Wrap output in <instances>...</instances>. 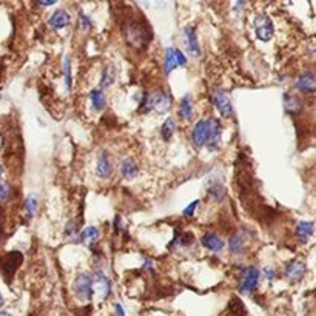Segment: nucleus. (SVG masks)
<instances>
[{
  "label": "nucleus",
  "mask_w": 316,
  "mask_h": 316,
  "mask_svg": "<svg viewBox=\"0 0 316 316\" xmlns=\"http://www.w3.org/2000/svg\"><path fill=\"white\" fill-rule=\"evenodd\" d=\"M122 31L128 46L134 50H142L151 40V31L148 25H143L142 20H127L122 25Z\"/></svg>",
  "instance_id": "nucleus-1"
},
{
  "label": "nucleus",
  "mask_w": 316,
  "mask_h": 316,
  "mask_svg": "<svg viewBox=\"0 0 316 316\" xmlns=\"http://www.w3.org/2000/svg\"><path fill=\"white\" fill-rule=\"evenodd\" d=\"M172 107V97L167 91L162 88L153 91V93H143L139 111L140 113H148V111H156L159 114H164Z\"/></svg>",
  "instance_id": "nucleus-2"
},
{
  "label": "nucleus",
  "mask_w": 316,
  "mask_h": 316,
  "mask_svg": "<svg viewBox=\"0 0 316 316\" xmlns=\"http://www.w3.org/2000/svg\"><path fill=\"white\" fill-rule=\"evenodd\" d=\"M255 239V233L249 228H242L236 233H233L228 239V250L233 255H241L246 250H249L250 244Z\"/></svg>",
  "instance_id": "nucleus-3"
},
{
  "label": "nucleus",
  "mask_w": 316,
  "mask_h": 316,
  "mask_svg": "<svg viewBox=\"0 0 316 316\" xmlns=\"http://www.w3.org/2000/svg\"><path fill=\"white\" fill-rule=\"evenodd\" d=\"M214 117H208V119H201L199 122L194 125L193 131H191V140L196 145L198 148H202L208 143L213 125H214Z\"/></svg>",
  "instance_id": "nucleus-4"
},
{
  "label": "nucleus",
  "mask_w": 316,
  "mask_h": 316,
  "mask_svg": "<svg viewBox=\"0 0 316 316\" xmlns=\"http://www.w3.org/2000/svg\"><path fill=\"white\" fill-rule=\"evenodd\" d=\"M259 278H261V272L258 267H247V269H244V272L241 275V281H239V293L242 295L253 293L259 284Z\"/></svg>",
  "instance_id": "nucleus-5"
},
{
  "label": "nucleus",
  "mask_w": 316,
  "mask_h": 316,
  "mask_svg": "<svg viewBox=\"0 0 316 316\" xmlns=\"http://www.w3.org/2000/svg\"><path fill=\"white\" fill-rule=\"evenodd\" d=\"M72 291H74V295L77 299L81 301H90L93 298V278L82 272L76 276L74 282H72Z\"/></svg>",
  "instance_id": "nucleus-6"
},
{
  "label": "nucleus",
  "mask_w": 316,
  "mask_h": 316,
  "mask_svg": "<svg viewBox=\"0 0 316 316\" xmlns=\"http://www.w3.org/2000/svg\"><path fill=\"white\" fill-rule=\"evenodd\" d=\"M253 28L255 33L258 36L259 40L262 42H269L272 40L273 34H275V28H273V22L267 14H258L253 20Z\"/></svg>",
  "instance_id": "nucleus-7"
},
{
  "label": "nucleus",
  "mask_w": 316,
  "mask_h": 316,
  "mask_svg": "<svg viewBox=\"0 0 316 316\" xmlns=\"http://www.w3.org/2000/svg\"><path fill=\"white\" fill-rule=\"evenodd\" d=\"M187 65V57L185 54L178 50V48H167L165 56H164V71L165 74H170L172 71H175L179 66Z\"/></svg>",
  "instance_id": "nucleus-8"
},
{
  "label": "nucleus",
  "mask_w": 316,
  "mask_h": 316,
  "mask_svg": "<svg viewBox=\"0 0 316 316\" xmlns=\"http://www.w3.org/2000/svg\"><path fill=\"white\" fill-rule=\"evenodd\" d=\"M211 102L217 108V111L221 113V116L230 117L233 114L231 101H230V96H228L227 91H224V90H214V93L211 94Z\"/></svg>",
  "instance_id": "nucleus-9"
},
{
  "label": "nucleus",
  "mask_w": 316,
  "mask_h": 316,
  "mask_svg": "<svg viewBox=\"0 0 316 316\" xmlns=\"http://www.w3.org/2000/svg\"><path fill=\"white\" fill-rule=\"evenodd\" d=\"M305 270H307V267H305V264L302 261H299V259H291L285 265V276L291 282H299L304 278Z\"/></svg>",
  "instance_id": "nucleus-10"
},
{
  "label": "nucleus",
  "mask_w": 316,
  "mask_h": 316,
  "mask_svg": "<svg viewBox=\"0 0 316 316\" xmlns=\"http://www.w3.org/2000/svg\"><path fill=\"white\" fill-rule=\"evenodd\" d=\"M93 291H97V293H99L102 298H107L111 293V281L101 270L94 272V276H93Z\"/></svg>",
  "instance_id": "nucleus-11"
},
{
  "label": "nucleus",
  "mask_w": 316,
  "mask_h": 316,
  "mask_svg": "<svg viewBox=\"0 0 316 316\" xmlns=\"http://www.w3.org/2000/svg\"><path fill=\"white\" fill-rule=\"evenodd\" d=\"M22 259H23V256H22V253H19V252H10V253L5 256L4 264H2V270H4L7 279H11V278H13V275H14V273L17 272V269H19V265L22 264Z\"/></svg>",
  "instance_id": "nucleus-12"
},
{
  "label": "nucleus",
  "mask_w": 316,
  "mask_h": 316,
  "mask_svg": "<svg viewBox=\"0 0 316 316\" xmlns=\"http://www.w3.org/2000/svg\"><path fill=\"white\" fill-rule=\"evenodd\" d=\"M295 87L298 91L304 94H313L316 90V81H314V72L313 71H305L296 79Z\"/></svg>",
  "instance_id": "nucleus-13"
},
{
  "label": "nucleus",
  "mask_w": 316,
  "mask_h": 316,
  "mask_svg": "<svg viewBox=\"0 0 316 316\" xmlns=\"http://www.w3.org/2000/svg\"><path fill=\"white\" fill-rule=\"evenodd\" d=\"M111 173H113V165H111L110 156L107 151H102L96 164V176L101 179H107L111 176Z\"/></svg>",
  "instance_id": "nucleus-14"
},
{
  "label": "nucleus",
  "mask_w": 316,
  "mask_h": 316,
  "mask_svg": "<svg viewBox=\"0 0 316 316\" xmlns=\"http://www.w3.org/2000/svg\"><path fill=\"white\" fill-rule=\"evenodd\" d=\"M69 22H71V17L69 14L65 11V10H57L53 13V16L50 17V20H48V23H50V27L51 30L54 31H60L63 28H66L69 25Z\"/></svg>",
  "instance_id": "nucleus-15"
},
{
  "label": "nucleus",
  "mask_w": 316,
  "mask_h": 316,
  "mask_svg": "<svg viewBox=\"0 0 316 316\" xmlns=\"http://www.w3.org/2000/svg\"><path fill=\"white\" fill-rule=\"evenodd\" d=\"M201 244H202V247H205L207 250L214 252V253H219L224 249V241L214 233H205L201 238Z\"/></svg>",
  "instance_id": "nucleus-16"
},
{
  "label": "nucleus",
  "mask_w": 316,
  "mask_h": 316,
  "mask_svg": "<svg viewBox=\"0 0 316 316\" xmlns=\"http://www.w3.org/2000/svg\"><path fill=\"white\" fill-rule=\"evenodd\" d=\"M184 36H185V45L188 48V51L191 53V56L199 57L201 56V48H199V42L196 37V31H194L193 27H187L184 30Z\"/></svg>",
  "instance_id": "nucleus-17"
},
{
  "label": "nucleus",
  "mask_w": 316,
  "mask_h": 316,
  "mask_svg": "<svg viewBox=\"0 0 316 316\" xmlns=\"http://www.w3.org/2000/svg\"><path fill=\"white\" fill-rule=\"evenodd\" d=\"M120 175H122V178L131 181L139 175V167L136 165V162L133 159L127 157L120 162Z\"/></svg>",
  "instance_id": "nucleus-18"
},
{
  "label": "nucleus",
  "mask_w": 316,
  "mask_h": 316,
  "mask_svg": "<svg viewBox=\"0 0 316 316\" xmlns=\"http://www.w3.org/2000/svg\"><path fill=\"white\" fill-rule=\"evenodd\" d=\"M101 238V231L97 227H87L84 231L79 233V242L85 246H93L94 242H97Z\"/></svg>",
  "instance_id": "nucleus-19"
},
{
  "label": "nucleus",
  "mask_w": 316,
  "mask_h": 316,
  "mask_svg": "<svg viewBox=\"0 0 316 316\" xmlns=\"http://www.w3.org/2000/svg\"><path fill=\"white\" fill-rule=\"evenodd\" d=\"M90 101H91L93 110H96V111H104L105 107H107L105 94H104V91L99 90V88H96V90H91V91H90Z\"/></svg>",
  "instance_id": "nucleus-20"
},
{
  "label": "nucleus",
  "mask_w": 316,
  "mask_h": 316,
  "mask_svg": "<svg viewBox=\"0 0 316 316\" xmlns=\"http://www.w3.org/2000/svg\"><path fill=\"white\" fill-rule=\"evenodd\" d=\"M221 134H222V127L219 124V120H214V125H213V130H211V134H210V139H208V143L207 147L210 151H216L217 147H219V140H221Z\"/></svg>",
  "instance_id": "nucleus-21"
},
{
  "label": "nucleus",
  "mask_w": 316,
  "mask_h": 316,
  "mask_svg": "<svg viewBox=\"0 0 316 316\" xmlns=\"http://www.w3.org/2000/svg\"><path fill=\"white\" fill-rule=\"evenodd\" d=\"M179 117L184 120H191L193 119V105H191V97L187 94L181 99L179 104Z\"/></svg>",
  "instance_id": "nucleus-22"
},
{
  "label": "nucleus",
  "mask_w": 316,
  "mask_h": 316,
  "mask_svg": "<svg viewBox=\"0 0 316 316\" xmlns=\"http://www.w3.org/2000/svg\"><path fill=\"white\" fill-rule=\"evenodd\" d=\"M284 107L288 113H298L302 108L301 101L293 94H284Z\"/></svg>",
  "instance_id": "nucleus-23"
},
{
  "label": "nucleus",
  "mask_w": 316,
  "mask_h": 316,
  "mask_svg": "<svg viewBox=\"0 0 316 316\" xmlns=\"http://www.w3.org/2000/svg\"><path fill=\"white\" fill-rule=\"evenodd\" d=\"M311 234H313V222L311 221H301L296 225V236L302 242H305Z\"/></svg>",
  "instance_id": "nucleus-24"
},
{
  "label": "nucleus",
  "mask_w": 316,
  "mask_h": 316,
  "mask_svg": "<svg viewBox=\"0 0 316 316\" xmlns=\"http://www.w3.org/2000/svg\"><path fill=\"white\" fill-rule=\"evenodd\" d=\"M116 79V69L113 66H107L102 72V77H101V88H108L113 85ZM99 88V90H101Z\"/></svg>",
  "instance_id": "nucleus-25"
},
{
  "label": "nucleus",
  "mask_w": 316,
  "mask_h": 316,
  "mask_svg": "<svg viewBox=\"0 0 316 316\" xmlns=\"http://www.w3.org/2000/svg\"><path fill=\"white\" fill-rule=\"evenodd\" d=\"M207 193H208V196L211 199H214L217 202H221L225 198V190H224V187L221 184H216V182L208 187V191Z\"/></svg>",
  "instance_id": "nucleus-26"
},
{
  "label": "nucleus",
  "mask_w": 316,
  "mask_h": 316,
  "mask_svg": "<svg viewBox=\"0 0 316 316\" xmlns=\"http://www.w3.org/2000/svg\"><path fill=\"white\" fill-rule=\"evenodd\" d=\"M175 130H176V124L175 120L172 117L165 119V122L162 124V128H161V134L165 140H170L172 139V136L175 134Z\"/></svg>",
  "instance_id": "nucleus-27"
},
{
  "label": "nucleus",
  "mask_w": 316,
  "mask_h": 316,
  "mask_svg": "<svg viewBox=\"0 0 316 316\" xmlns=\"http://www.w3.org/2000/svg\"><path fill=\"white\" fill-rule=\"evenodd\" d=\"M194 241V236L191 233H178L175 241L172 242V247L173 246H179V247H187L190 246L191 242Z\"/></svg>",
  "instance_id": "nucleus-28"
},
{
  "label": "nucleus",
  "mask_w": 316,
  "mask_h": 316,
  "mask_svg": "<svg viewBox=\"0 0 316 316\" xmlns=\"http://www.w3.org/2000/svg\"><path fill=\"white\" fill-rule=\"evenodd\" d=\"M63 79H65V88L66 91L71 90V60L69 57L63 59Z\"/></svg>",
  "instance_id": "nucleus-29"
},
{
  "label": "nucleus",
  "mask_w": 316,
  "mask_h": 316,
  "mask_svg": "<svg viewBox=\"0 0 316 316\" xmlns=\"http://www.w3.org/2000/svg\"><path fill=\"white\" fill-rule=\"evenodd\" d=\"M37 207H39V202L34 196H28L27 201H25V210H27V214L28 217H33L37 211Z\"/></svg>",
  "instance_id": "nucleus-30"
},
{
  "label": "nucleus",
  "mask_w": 316,
  "mask_h": 316,
  "mask_svg": "<svg viewBox=\"0 0 316 316\" xmlns=\"http://www.w3.org/2000/svg\"><path fill=\"white\" fill-rule=\"evenodd\" d=\"M79 25L82 31H88L91 28V20L88 16L84 14V11H79Z\"/></svg>",
  "instance_id": "nucleus-31"
},
{
  "label": "nucleus",
  "mask_w": 316,
  "mask_h": 316,
  "mask_svg": "<svg viewBox=\"0 0 316 316\" xmlns=\"http://www.w3.org/2000/svg\"><path fill=\"white\" fill-rule=\"evenodd\" d=\"M10 198V184L8 182H0V202L7 201Z\"/></svg>",
  "instance_id": "nucleus-32"
},
{
  "label": "nucleus",
  "mask_w": 316,
  "mask_h": 316,
  "mask_svg": "<svg viewBox=\"0 0 316 316\" xmlns=\"http://www.w3.org/2000/svg\"><path fill=\"white\" fill-rule=\"evenodd\" d=\"M65 234H66V236H74V234H77V224H76L74 221H69V222L66 224Z\"/></svg>",
  "instance_id": "nucleus-33"
},
{
  "label": "nucleus",
  "mask_w": 316,
  "mask_h": 316,
  "mask_svg": "<svg viewBox=\"0 0 316 316\" xmlns=\"http://www.w3.org/2000/svg\"><path fill=\"white\" fill-rule=\"evenodd\" d=\"M198 205H199V201H194L193 204H190V205L184 210V216H187V217L193 216L194 211H196V207H198Z\"/></svg>",
  "instance_id": "nucleus-34"
},
{
  "label": "nucleus",
  "mask_w": 316,
  "mask_h": 316,
  "mask_svg": "<svg viewBox=\"0 0 316 316\" xmlns=\"http://www.w3.org/2000/svg\"><path fill=\"white\" fill-rule=\"evenodd\" d=\"M114 308H116V314H117V316H125V310H124V307L120 305L119 302L114 305Z\"/></svg>",
  "instance_id": "nucleus-35"
},
{
  "label": "nucleus",
  "mask_w": 316,
  "mask_h": 316,
  "mask_svg": "<svg viewBox=\"0 0 316 316\" xmlns=\"http://www.w3.org/2000/svg\"><path fill=\"white\" fill-rule=\"evenodd\" d=\"M151 265H153L151 259H150V258H145V262H143V270H145V269H151Z\"/></svg>",
  "instance_id": "nucleus-36"
},
{
  "label": "nucleus",
  "mask_w": 316,
  "mask_h": 316,
  "mask_svg": "<svg viewBox=\"0 0 316 316\" xmlns=\"http://www.w3.org/2000/svg\"><path fill=\"white\" fill-rule=\"evenodd\" d=\"M275 275H276V273H275L273 270H265V276H269V279H273Z\"/></svg>",
  "instance_id": "nucleus-37"
},
{
  "label": "nucleus",
  "mask_w": 316,
  "mask_h": 316,
  "mask_svg": "<svg viewBox=\"0 0 316 316\" xmlns=\"http://www.w3.org/2000/svg\"><path fill=\"white\" fill-rule=\"evenodd\" d=\"M0 316H13V314L8 313V311H0Z\"/></svg>",
  "instance_id": "nucleus-38"
},
{
  "label": "nucleus",
  "mask_w": 316,
  "mask_h": 316,
  "mask_svg": "<svg viewBox=\"0 0 316 316\" xmlns=\"http://www.w3.org/2000/svg\"><path fill=\"white\" fill-rule=\"evenodd\" d=\"M4 305V296H2V293H0V307Z\"/></svg>",
  "instance_id": "nucleus-39"
},
{
  "label": "nucleus",
  "mask_w": 316,
  "mask_h": 316,
  "mask_svg": "<svg viewBox=\"0 0 316 316\" xmlns=\"http://www.w3.org/2000/svg\"><path fill=\"white\" fill-rule=\"evenodd\" d=\"M2 173H4V168H2V165H0V178H2Z\"/></svg>",
  "instance_id": "nucleus-40"
},
{
  "label": "nucleus",
  "mask_w": 316,
  "mask_h": 316,
  "mask_svg": "<svg viewBox=\"0 0 316 316\" xmlns=\"http://www.w3.org/2000/svg\"><path fill=\"white\" fill-rule=\"evenodd\" d=\"M0 99H2V96H0Z\"/></svg>",
  "instance_id": "nucleus-41"
}]
</instances>
